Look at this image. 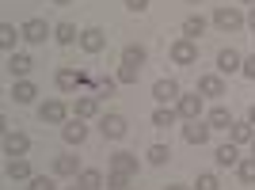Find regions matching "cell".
<instances>
[{"label": "cell", "instance_id": "cell-1", "mask_svg": "<svg viewBox=\"0 0 255 190\" xmlns=\"http://www.w3.org/2000/svg\"><path fill=\"white\" fill-rule=\"evenodd\" d=\"M244 23H248V19H244L236 8H217V11H213V27H217V31H225V34H229V31H240Z\"/></svg>", "mask_w": 255, "mask_h": 190}, {"label": "cell", "instance_id": "cell-2", "mask_svg": "<svg viewBox=\"0 0 255 190\" xmlns=\"http://www.w3.org/2000/svg\"><path fill=\"white\" fill-rule=\"evenodd\" d=\"M171 61H175V65H194V61H198V46H194V38L171 42Z\"/></svg>", "mask_w": 255, "mask_h": 190}, {"label": "cell", "instance_id": "cell-3", "mask_svg": "<svg viewBox=\"0 0 255 190\" xmlns=\"http://www.w3.org/2000/svg\"><path fill=\"white\" fill-rule=\"evenodd\" d=\"M53 80H57V88H61V92H76L80 84H88V73H80V69H57V76H53Z\"/></svg>", "mask_w": 255, "mask_h": 190}, {"label": "cell", "instance_id": "cell-4", "mask_svg": "<svg viewBox=\"0 0 255 190\" xmlns=\"http://www.w3.org/2000/svg\"><path fill=\"white\" fill-rule=\"evenodd\" d=\"M65 114H69V110H65L61 99H46V103L38 106V118H42V122H50V126H61Z\"/></svg>", "mask_w": 255, "mask_h": 190}, {"label": "cell", "instance_id": "cell-5", "mask_svg": "<svg viewBox=\"0 0 255 190\" xmlns=\"http://www.w3.org/2000/svg\"><path fill=\"white\" fill-rule=\"evenodd\" d=\"M183 141H187V145H206V141H210V122H198V118L187 122V126H183Z\"/></svg>", "mask_w": 255, "mask_h": 190}, {"label": "cell", "instance_id": "cell-6", "mask_svg": "<svg viewBox=\"0 0 255 190\" xmlns=\"http://www.w3.org/2000/svg\"><path fill=\"white\" fill-rule=\"evenodd\" d=\"M99 129H103V137L118 141V137H126V118L122 114H103L99 118Z\"/></svg>", "mask_w": 255, "mask_h": 190}, {"label": "cell", "instance_id": "cell-7", "mask_svg": "<svg viewBox=\"0 0 255 190\" xmlns=\"http://www.w3.org/2000/svg\"><path fill=\"white\" fill-rule=\"evenodd\" d=\"M175 110H179V118H187V122H194V118L202 114V95H179L175 99Z\"/></svg>", "mask_w": 255, "mask_h": 190}, {"label": "cell", "instance_id": "cell-8", "mask_svg": "<svg viewBox=\"0 0 255 190\" xmlns=\"http://www.w3.org/2000/svg\"><path fill=\"white\" fill-rule=\"evenodd\" d=\"M107 46V34L99 31V27H88V31H80V50L84 53H99Z\"/></svg>", "mask_w": 255, "mask_h": 190}, {"label": "cell", "instance_id": "cell-9", "mask_svg": "<svg viewBox=\"0 0 255 190\" xmlns=\"http://www.w3.org/2000/svg\"><path fill=\"white\" fill-rule=\"evenodd\" d=\"M217 69H221V73H240V69H244L240 50H233V46H229V50H221V53H217Z\"/></svg>", "mask_w": 255, "mask_h": 190}, {"label": "cell", "instance_id": "cell-10", "mask_svg": "<svg viewBox=\"0 0 255 190\" xmlns=\"http://www.w3.org/2000/svg\"><path fill=\"white\" fill-rule=\"evenodd\" d=\"M46 34H50V27H46V19H27L23 23V38H27V42H46Z\"/></svg>", "mask_w": 255, "mask_h": 190}, {"label": "cell", "instance_id": "cell-11", "mask_svg": "<svg viewBox=\"0 0 255 190\" xmlns=\"http://www.w3.org/2000/svg\"><path fill=\"white\" fill-rule=\"evenodd\" d=\"M152 99H156V103L179 99V84H175V80H156V84H152Z\"/></svg>", "mask_w": 255, "mask_h": 190}, {"label": "cell", "instance_id": "cell-12", "mask_svg": "<svg viewBox=\"0 0 255 190\" xmlns=\"http://www.w3.org/2000/svg\"><path fill=\"white\" fill-rule=\"evenodd\" d=\"M27 148H31V137H27V133H4V152H8V156H23Z\"/></svg>", "mask_w": 255, "mask_h": 190}, {"label": "cell", "instance_id": "cell-13", "mask_svg": "<svg viewBox=\"0 0 255 190\" xmlns=\"http://www.w3.org/2000/svg\"><path fill=\"white\" fill-rule=\"evenodd\" d=\"M61 137L69 141V145H84V137H88V126H84V118H73L69 126L61 129Z\"/></svg>", "mask_w": 255, "mask_h": 190}, {"label": "cell", "instance_id": "cell-14", "mask_svg": "<svg viewBox=\"0 0 255 190\" xmlns=\"http://www.w3.org/2000/svg\"><path fill=\"white\" fill-rule=\"evenodd\" d=\"M73 110H76V118H96L99 114V99L96 95H76Z\"/></svg>", "mask_w": 255, "mask_h": 190}, {"label": "cell", "instance_id": "cell-15", "mask_svg": "<svg viewBox=\"0 0 255 190\" xmlns=\"http://www.w3.org/2000/svg\"><path fill=\"white\" fill-rule=\"evenodd\" d=\"M111 171H126V175H137V156H133V152H115V156H111Z\"/></svg>", "mask_w": 255, "mask_h": 190}, {"label": "cell", "instance_id": "cell-16", "mask_svg": "<svg viewBox=\"0 0 255 190\" xmlns=\"http://www.w3.org/2000/svg\"><path fill=\"white\" fill-rule=\"evenodd\" d=\"M31 69H34V61L27 57V53H11V57H8V73L11 76H27Z\"/></svg>", "mask_w": 255, "mask_h": 190}, {"label": "cell", "instance_id": "cell-17", "mask_svg": "<svg viewBox=\"0 0 255 190\" xmlns=\"http://www.w3.org/2000/svg\"><path fill=\"white\" fill-rule=\"evenodd\" d=\"M233 145H252L255 141V129H252V122H233Z\"/></svg>", "mask_w": 255, "mask_h": 190}, {"label": "cell", "instance_id": "cell-18", "mask_svg": "<svg viewBox=\"0 0 255 190\" xmlns=\"http://www.w3.org/2000/svg\"><path fill=\"white\" fill-rule=\"evenodd\" d=\"M8 179H34V175H31V164H27L23 156H11L8 160Z\"/></svg>", "mask_w": 255, "mask_h": 190}, {"label": "cell", "instance_id": "cell-19", "mask_svg": "<svg viewBox=\"0 0 255 190\" xmlns=\"http://www.w3.org/2000/svg\"><path fill=\"white\" fill-rule=\"evenodd\" d=\"M206 122H210V129H233V114H229L225 106H213Z\"/></svg>", "mask_w": 255, "mask_h": 190}, {"label": "cell", "instance_id": "cell-20", "mask_svg": "<svg viewBox=\"0 0 255 190\" xmlns=\"http://www.w3.org/2000/svg\"><path fill=\"white\" fill-rule=\"evenodd\" d=\"M53 171H57V175H73V179H76V175H80V160H76V156H57V160H53Z\"/></svg>", "mask_w": 255, "mask_h": 190}, {"label": "cell", "instance_id": "cell-21", "mask_svg": "<svg viewBox=\"0 0 255 190\" xmlns=\"http://www.w3.org/2000/svg\"><path fill=\"white\" fill-rule=\"evenodd\" d=\"M198 92L217 99V95H225V80H221V76H202V80H198Z\"/></svg>", "mask_w": 255, "mask_h": 190}, {"label": "cell", "instance_id": "cell-22", "mask_svg": "<svg viewBox=\"0 0 255 190\" xmlns=\"http://www.w3.org/2000/svg\"><path fill=\"white\" fill-rule=\"evenodd\" d=\"M53 38L61 46H73V42H80V31H76L73 23H57V31H53Z\"/></svg>", "mask_w": 255, "mask_h": 190}, {"label": "cell", "instance_id": "cell-23", "mask_svg": "<svg viewBox=\"0 0 255 190\" xmlns=\"http://www.w3.org/2000/svg\"><path fill=\"white\" fill-rule=\"evenodd\" d=\"M34 95H38V88H34L31 80H19V84L11 88V99H15V103H31Z\"/></svg>", "mask_w": 255, "mask_h": 190}, {"label": "cell", "instance_id": "cell-24", "mask_svg": "<svg viewBox=\"0 0 255 190\" xmlns=\"http://www.w3.org/2000/svg\"><path fill=\"white\" fill-rule=\"evenodd\" d=\"M202 31H206V19H202V15H187V19H183V38H198Z\"/></svg>", "mask_w": 255, "mask_h": 190}, {"label": "cell", "instance_id": "cell-25", "mask_svg": "<svg viewBox=\"0 0 255 190\" xmlns=\"http://www.w3.org/2000/svg\"><path fill=\"white\" fill-rule=\"evenodd\" d=\"M217 164H221V168H233V164H240V152H236V145H233V141L217 148Z\"/></svg>", "mask_w": 255, "mask_h": 190}, {"label": "cell", "instance_id": "cell-26", "mask_svg": "<svg viewBox=\"0 0 255 190\" xmlns=\"http://www.w3.org/2000/svg\"><path fill=\"white\" fill-rule=\"evenodd\" d=\"M76 187L80 190H99L103 187V175H99V171H80V175H76Z\"/></svg>", "mask_w": 255, "mask_h": 190}, {"label": "cell", "instance_id": "cell-27", "mask_svg": "<svg viewBox=\"0 0 255 190\" xmlns=\"http://www.w3.org/2000/svg\"><path fill=\"white\" fill-rule=\"evenodd\" d=\"M145 57H149V53H145V46H126V50H122V65H145Z\"/></svg>", "mask_w": 255, "mask_h": 190}, {"label": "cell", "instance_id": "cell-28", "mask_svg": "<svg viewBox=\"0 0 255 190\" xmlns=\"http://www.w3.org/2000/svg\"><path fill=\"white\" fill-rule=\"evenodd\" d=\"M175 118H179V110H168V106H160L156 114H152V126H156V129H168V126H175Z\"/></svg>", "mask_w": 255, "mask_h": 190}, {"label": "cell", "instance_id": "cell-29", "mask_svg": "<svg viewBox=\"0 0 255 190\" xmlns=\"http://www.w3.org/2000/svg\"><path fill=\"white\" fill-rule=\"evenodd\" d=\"M236 175H240V183H248V187H252V183H255V156L240 160V164H236Z\"/></svg>", "mask_w": 255, "mask_h": 190}, {"label": "cell", "instance_id": "cell-30", "mask_svg": "<svg viewBox=\"0 0 255 190\" xmlns=\"http://www.w3.org/2000/svg\"><path fill=\"white\" fill-rule=\"evenodd\" d=\"M129 179H133V175H126V171H111V175H107V187L111 190H129Z\"/></svg>", "mask_w": 255, "mask_h": 190}, {"label": "cell", "instance_id": "cell-31", "mask_svg": "<svg viewBox=\"0 0 255 190\" xmlns=\"http://www.w3.org/2000/svg\"><path fill=\"white\" fill-rule=\"evenodd\" d=\"M168 160H171V148L168 145H152L149 148V164H156V168H160V164H168Z\"/></svg>", "mask_w": 255, "mask_h": 190}, {"label": "cell", "instance_id": "cell-32", "mask_svg": "<svg viewBox=\"0 0 255 190\" xmlns=\"http://www.w3.org/2000/svg\"><path fill=\"white\" fill-rule=\"evenodd\" d=\"M23 31H15V27H11V23H4V27H0V46H4V50H11V46H15V38H19Z\"/></svg>", "mask_w": 255, "mask_h": 190}, {"label": "cell", "instance_id": "cell-33", "mask_svg": "<svg viewBox=\"0 0 255 190\" xmlns=\"http://www.w3.org/2000/svg\"><path fill=\"white\" fill-rule=\"evenodd\" d=\"M137 65H122V69H118V84H137Z\"/></svg>", "mask_w": 255, "mask_h": 190}, {"label": "cell", "instance_id": "cell-34", "mask_svg": "<svg viewBox=\"0 0 255 190\" xmlns=\"http://www.w3.org/2000/svg\"><path fill=\"white\" fill-rule=\"evenodd\" d=\"M115 84H118V80H111V76H99V84H96V99L111 95V92H115Z\"/></svg>", "mask_w": 255, "mask_h": 190}, {"label": "cell", "instance_id": "cell-35", "mask_svg": "<svg viewBox=\"0 0 255 190\" xmlns=\"http://www.w3.org/2000/svg\"><path fill=\"white\" fill-rule=\"evenodd\" d=\"M194 190H221V183H217V175H198Z\"/></svg>", "mask_w": 255, "mask_h": 190}, {"label": "cell", "instance_id": "cell-36", "mask_svg": "<svg viewBox=\"0 0 255 190\" xmlns=\"http://www.w3.org/2000/svg\"><path fill=\"white\" fill-rule=\"evenodd\" d=\"M27 190H57V187H53V179H50V175H34Z\"/></svg>", "mask_w": 255, "mask_h": 190}, {"label": "cell", "instance_id": "cell-37", "mask_svg": "<svg viewBox=\"0 0 255 190\" xmlns=\"http://www.w3.org/2000/svg\"><path fill=\"white\" fill-rule=\"evenodd\" d=\"M240 73H244L248 80H255V57H244V69H240Z\"/></svg>", "mask_w": 255, "mask_h": 190}, {"label": "cell", "instance_id": "cell-38", "mask_svg": "<svg viewBox=\"0 0 255 190\" xmlns=\"http://www.w3.org/2000/svg\"><path fill=\"white\" fill-rule=\"evenodd\" d=\"M126 8L129 11H145V8H149V0H126Z\"/></svg>", "mask_w": 255, "mask_h": 190}, {"label": "cell", "instance_id": "cell-39", "mask_svg": "<svg viewBox=\"0 0 255 190\" xmlns=\"http://www.w3.org/2000/svg\"><path fill=\"white\" fill-rule=\"evenodd\" d=\"M164 190H194V187H183V183H168Z\"/></svg>", "mask_w": 255, "mask_h": 190}, {"label": "cell", "instance_id": "cell-40", "mask_svg": "<svg viewBox=\"0 0 255 190\" xmlns=\"http://www.w3.org/2000/svg\"><path fill=\"white\" fill-rule=\"evenodd\" d=\"M248 27H252V31H255V8H252V15H248Z\"/></svg>", "mask_w": 255, "mask_h": 190}, {"label": "cell", "instance_id": "cell-41", "mask_svg": "<svg viewBox=\"0 0 255 190\" xmlns=\"http://www.w3.org/2000/svg\"><path fill=\"white\" fill-rule=\"evenodd\" d=\"M248 122H252V126H255V106H252V110H248Z\"/></svg>", "mask_w": 255, "mask_h": 190}, {"label": "cell", "instance_id": "cell-42", "mask_svg": "<svg viewBox=\"0 0 255 190\" xmlns=\"http://www.w3.org/2000/svg\"><path fill=\"white\" fill-rule=\"evenodd\" d=\"M50 4H73V0H50Z\"/></svg>", "mask_w": 255, "mask_h": 190}, {"label": "cell", "instance_id": "cell-43", "mask_svg": "<svg viewBox=\"0 0 255 190\" xmlns=\"http://www.w3.org/2000/svg\"><path fill=\"white\" fill-rule=\"evenodd\" d=\"M252 156H255V141H252Z\"/></svg>", "mask_w": 255, "mask_h": 190}, {"label": "cell", "instance_id": "cell-44", "mask_svg": "<svg viewBox=\"0 0 255 190\" xmlns=\"http://www.w3.org/2000/svg\"><path fill=\"white\" fill-rule=\"evenodd\" d=\"M244 4H255V0H244Z\"/></svg>", "mask_w": 255, "mask_h": 190}, {"label": "cell", "instance_id": "cell-45", "mask_svg": "<svg viewBox=\"0 0 255 190\" xmlns=\"http://www.w3.org/2000/svg\"><path fill=\"white\" fill-rule=\"evenodd\" d=\"M69 190H80V187H69Z\"/></svg>", "mask_w": 255, "mask_h": 190}, {"label": "cell", "instance_id": "cell-46", "mask_svg": "<svg viewBox=\"0 0 255 190\" xmlns=\"http://www.w3.org/2000/svg\"><path fill=\"white\" fill-rule=\"evenodd\" d=\"M191 4H198V0H191Z\"/></svg>", "mask_w": 255, "mask_h": 190}]
</instances>
